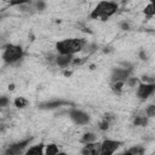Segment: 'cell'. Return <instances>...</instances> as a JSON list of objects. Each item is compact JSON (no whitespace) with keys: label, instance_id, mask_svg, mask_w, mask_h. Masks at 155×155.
<instances>
[{"label":"cell","instance_id":"obj_22","mask_svg":"<svg viewBox=\"0 0 155 155\" xmlns=\"http://www.w3.org/2000/svg\"><path fill=\"white\" fill-rule=\"evenodd\" d=\"M34 6H35V10H45V7H46V2H44V1H38V2H35L34 4Z\"/></svg>","mask_w":155,"mask_h":155},{"label":"cell","instance_id":"obj_29","mask_svg":"<svg viewBox=\"0 0 155 155\" xmlns=\"http://www.w3.org/2000/svg\"><path fill=\"white\" fill-rule=\"evenodd\" d=\"M121 155H133V154H131V153H128V151H125V153L121 154Z\"/></svg>","mask_w":155,"mask_h":155},{"label":"cell","instance_id":"obj_24","mask_svg":"<svg viewBox=\"0 0 155 155\" xmlns=\"http://www.w3.org/2000/svg\"><path fill=\"white\" fill-rule=\"evenodd\" d=\"M84 48H86L87 52H92V51H94L97 48V45L96 44H86V46Z\"/></svg>","mask_w":155,"mask_h":155},{"label":"cell","instance_id":"obj_13","mask_svg":"<svg viewBox=\"0 0 155 155\" xmlns=\"http://www.w3.org/2000/svg\"><path fill=\"white\" fill-rule=\"evenodd\" d=\"M58 153H59V149H58L57 144L50 143V144L45 145V149H44V154L45 155H57Z\"/></svg>","mask_w":155,"mask_h":155},{"label":"cell","instance_id":"obj_16","mask_svg":"<svg viewBox=\"0 0 155 155\" xmlns=\"http://www.w3.org/2000/svg\"><path fill=\"white\" fill-rule=\"evenodd\" d=\"M144 15H145L148 18L154 17V15H155V6H154L153 2H149V4L145 6V8H144Z\"/></svg>","mask_w":155,"mask_h":155},{"label":"cell","instance_id":"obj_20","mask_svg":"<svg viewBox=\"0 0 155 155\" xmlns=\"http://www.w3.org/2000/svg\"><path fill=\"white\" fill-rule=\"evenodd\" d=\"M139 82H140V81H139L137 78H128V79L126 80V82H125V84H126V85H128L130 87H134V86H136V85H138Z\"/></svg>","mask_w":155,"mask_h":155},{"label":"cell","instance_id":"obj_28","mask_svg":"<svg viewBox=\"0 0 155 155\" xmlns=\"http://www.w3.org/2000/svg\"><path fill=\"white\" fill-rule=\"evenodd\" d=\"M57 155H68V154H67V153H63V151H59Z\"/></svg>","mask_w":155,"mask_h":155},{"label":"cell","instance_id":"obj_19","mask_svg":"<svg viewBox=\"0 0 155 155\" xmlns=\"http://www.w3.org/2000/svg\"><path fill=\"white\" fill-rule=\"evenodd\" d=\"M145 114H147V117H154L155 116V105L154 104H150L145 108Z\"/></svg>","mask_w":155,"mask_h":155},{"label":"cell","instance_id":"obj_4","mask_svg":"<svg viewBox=\"0 0 155 155\" xmlns=\"http://www.w3.org/2000/svg\"><path fill=\"white\" fill-rule=\"evenodd\" d=\"M120 140L115 139H104L99 144V155H113L120 147H121Z\"/></svg>","mask_w":155,"mask_h":155},{"label":"cell","instance_id":"obj_11","mask_svg":"<svg viewBox=\"0 0 155 155\" xmlns=\"http://www.w3.org/2000/svg\"><path fill=\"white\" fill-rule=\"evenodd\" d=\"M44 149H45V145H44L42 143L35 144V145L29 147V148L25 150L24 155H45V154H44Z\"/></svg>","mask_w":155,"mask_h":155},{"label":"cell","instance_id":"obj_30","mask_svg":"<svg viewBox=\"0 0 155 155\" xmlns=\"http://www.w3.org/2000/svg\"><path fill=\"white\" fill-rule=\"evenodd\" d=\"M0 19H1V16H0Z\"/></svg>","mask_w":155,"mask_h":155},{"label":"cell","instance_id":"obj_10","mask_svg":"<svg viewBox=\"0 0 155 155\" xmlns=\"http://www.w3.org/2000/svg\"><path fill=\"white\" fill-rule=\"evenodd\" d=\"M73 59H74V57L73 56H69V54H56L54 64H57L61 68H65V67H68V65L71 64Z\"/></svg>","mask_w":155,"mask_h":155},{"label":"cell","instance_id":"obj_25","mask_svg":"<svg viewBox=\"0 0 155 155\" xmlns=\"http://www.w3.org/2000/svg\"><path fill=\"white\" fill-rule=\"evenodd\" d=\"M120 28H121L122 30H128V29H130V23L126 22V21H124V22L120 23Z\"/></svg>","mask_w":155,"mask_h":155},{"label":"cell","instance_id":"obj_5","mask_svg":"<svg viewBox=\"0 0 155 155\" xmlns=\"http://www.w3.org/2000/svg\"><path fill=\"white\" fill-rule=\"evenodd\" d=\"M33 138H27V139H23V140H18L16 143H12L10 144L6 150L4 151L2 155H22V153L24 151V149L29 145V143L31 142Z\"/></svg>","mask_w":155,"mask_h":155},{"label":"cell","instance_id":"obj_6","mask_svg":"<svg viewBox=\"0 0 155 155\" xmlns=\"http://www.w3.org/2000/svg\"><path fill=\"white\" fill-rule=\"evenodd\" d=\"M69 117L70 120L75 124V125H80V126H84V125H87L90 122V115L80 109H70L69 110Z\"/></svg>","mask_w":155,"mask_h":155},{"label":"cell","instance_id":"obj_9","mask_svg":"<svg viewBox=\"0 0 155 155\" xmlns=\"http://www.w3.org/2000/svg\"><path fill=\"white\" fill-rule=\"evenodd\" d=\"M70 104L69 102H65V101H61V99H54V101H47V102H44L39 105V108L41 109H56V108H61L63 105H68Z\"/></svg>","mask_w":155,"mask_h":155},{"label":"cell","instance_id":"obj_21","mask_svg":"<svg viewBox=\"0 0 155 155\" xmlns=\"http://www.w3.org/2000/svg\"><path fill=\"white\" fill-rule=\"evenodd\" d=\"M109 125H110V124L103 119L102 121H99V124H98V128H99L101 131H107V130L109 128Z\"/></svg>","mask_w":155,"mask_h":155},{"label":"cell","instance_id":"obj_26","mask_svg":"<svg viewBox=\"0 0 155 155\" xmlns=\"http://www.w3.org/2000/svg\"><path fill=\"white\" fill-rule=\"evenodd\" d=\"M139 57H140V59H143V61H145V59L148 58V56H147V53H145L144 51H142V52L139 53Z\"/></svg>","mask_w":155,"mask_h":155},{"label":"cell","instance_id":"obj_17","mask_svg":"<svg viewBox=\"0 0 155 155\" xmlns=\"http://www.w3.org/2000/svg\"><path fill=\"white\" fill-rule=\"evenodd\" d=\"M133 124H134V126L145 127V126L148 125V117H147V116H136Z\"/></svg>","mask_w":155,"mask_h":155},{"label":"cell","instance_id":"obj_14","mask_svg":"<svg viewBox=\"0 0 155 155\" xmlns=\"http://www.w3.org/2000/svg\"><path fill=\"white\" fill-rule=\"evenodd\" d=\"M13 104H15L16 108H18V109H23V108L28 107L29 102H28V99H25L24 97H16L15 101H13Z\"/></svg>","mask_w":155,"mask_h":155},{"label":"cell","instance_id":"obj_18","mask_svg":"<svg viewBox=\"0 0 155 155\" xmlns=\"http://www.w3.org/2000/svg\"><path fill=\"white\" fill-rule=\"evenodd\" d=\"M124 86H125V82H113L111 84V90H113L114 93L120 94L124 90Z\"/></svg>","mask_w":155,"mask_h":155},{"label":"cell","instance_id":"obj_27","mask_svg":"<svg viewBox=\"0 0 155 155\" xmlns=\"http://www.w3.org/2000/svg\"><path fill=\"white\" fill-rule=\"evenodd\" d=\"M64 75L65 76H70L71 75V71H64Z\"/></svg>","mask_w":155,"mask_h":155},{"label":"cell","instance_id":"obj_23","mask_svg":"<svg viewBox=\"0 0 155 155\" xmlns=\"http://www.w3.org/2000/svg\"><path fill=\"white\" fill-rule=\"evenodd\" d=\"M8 103H10V101H8V98H7V97H4V96H1V97H0V108L6 107Z\"/></svg>","mask_w":155,"mask_h":155},{"label":"cell","instance_id":"obj_3","mask_svg":"<svg viewBox=\"0 0 155 155\" xmlns=\"http://www.w3.org/2000/svg\"><path fill=\"white\" fill-rule=\"evenodd\" d=\"M23 54H24L23 48L19 45L7 44L6 46H4L2 61L7 64H15L23 57Z\"/></svg>","mask_w":155,"mask_h":155},{"label":"cell","instance_id":"obj_1","mask_svg":"<svg viewBox=\"0 0 155 155\" xmlns=\"http://www.w3.org/2000/svg\"><path fill=\"white\" fill-rule=\"evenodd\" d=\"M87 41L84 38H73V39H64L56 44V50L58 54H69L73 56L84 50Z\"/></svg>","mask_w":155,"mask_h":155},{"label":"cell","instance_id":"obj_2","mask_svg":"<svg viewBox=\"0 0 155 155\" xmlns=\"http://www.w3.org/2000/svg\"><path fill=\"white\" fill-rule=\"evenodd\" d=\"M119 10V5L114 1H101L96 5V7L90 13V17L92 19H102L107 21L109 17L115 15Z\"/></svg>","mask_w":155,"mask_h":155},{"label":"cell","instance_id":"obj_7","mask_svg":"<svg viewBox=\"0 0 155 155\" xmlns=\"http://www.w3.org/2000/svg\"><path fill=\"white\" fill-rule=\"evenodd\" d=\"M155 92V84H145L139 82L137 87V97L142 101L148 99L153 93Z\"/></svg>","mask_w":155,"mask_h":155},{"label":"cell","instance_id":"obj_15","mask_svg":"<svg viewBox=\"0 0 155 155\" xmlns=\"http://www.w3.org/2000/svg\"><path fill=\"white\" fill-rule=\"evenodd\" d=\"M127 151L133 154V155H144L145 154V148L143 145H134V147L130 148Z\"/></svg>","mask_w":155,"mask_h":155},{"label":"cell","instance_id":"obj_12","mask_svg":"<svg viewBox=\"0 0 155 155\" xmlns=\"http://www.w3.org/2000/svg\"><path fill=\"white\" fill-rule=\"evenodd\" d=\"M97 140V134L93 133V132H86L82 134L80 142L82 144H88V143H94Z\"/></svg>","mask_w":155,"mask_h":155},{"label":"cell","instance_id":"obj_8","mask_svg":"<svg viewBox=\"0 0 155 155\" xmlns=\"http://www.w3.org/2000/svg\"><path fill=\"white\" fill-rule=\"evenodd\" d=\"M132 70L125 69V68H114L111 70V81L113 82H126L128 78H131Z\"/></svg>","mask_w":155,"mask_h":155}]
</instances>
